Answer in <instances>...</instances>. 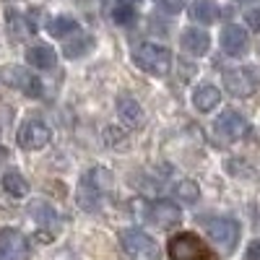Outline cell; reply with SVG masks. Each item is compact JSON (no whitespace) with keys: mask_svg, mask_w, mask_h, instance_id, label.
I'll return each mask as SVG.
<instances>
[{"mask_svg":"<svg viewBox=\"0 0 260 260\" xmlns=\"http://www.w3.org/2000/svg\"><path fill=\"white\" fill-rule=\"evenodd\" d=\"M133 62L138 65L141 71L164 78L169 73V68H172V52L167 47H161V45H151V42H146V45H138L133 50Z\"/></svg>","mask_w":260,"mask_h":260,"instance_id":"cell-1","label":"cell"},{"mask_svg":"<svg viewBox=\"0 0 260 260\" xmlns=\"http://www.w3.org/2000/svg\"><path fill=\"white\" fill-rule=\"evenodd\" d=\"M167 252L172 260H213L208 245L192 232H180L169 240Z\"/></svg>","mask_w":260,"mask_h":260,"instance_id":"cell-2","label":"cell"},{"mask_svg":"<svg viewBox=\"0 0 260 260\" xmlns=\"http://www.w3.org/2000/svg\"><path fill=\"white\" fill-rule=\"evenodd\" d=\"M120 245L130 260H159V245L154 242V237H148L141 229L120 232Z\"/></svg>","mask_w":260,"mask_h":260,"instance_id":"cell-3","label":"cell"},{"mask_svg":"<svg viewBox=\"0 0 260 260\" xmlns=\"http://www.w3.org/2000/svg\"><path fill=\"white\" fill-rule=\"evenodd\" d=\"M0 78H3L6 86L21 91L24 96H34V99L42 96V81L34 73L24 71L21 65H3V68H0Z\"/></svg>","mask_w":260,"mask_h":260,"instance_id":"cell-4","label":"cell"},{"mask_svg":"<svg viewBox=\"0 0 260 260\" xmlns=\"http://www.w3.org/2000/svg\"><path fill=\"white\" fill-rule=\"evenodd\" d=\"M50 141H52V130L42 120H26L24 125L18 127V146L26 148V151L45 148Z\"/></svg>","mask_w":260,"mask_h":260,"instance_id":"cell-5","label":"cell"},{"mask_svg":"<svg viewBox=\"0 0 260 260\" xmlns=\"http://www.w3.org/2000/svg\"><path fill=\"white\" fill-rule=\"evenodd\" d=\"M213 127H216V136H221L224 141H240L242 136L250 133L247 120L240 112H234V110H224Z\"/></svg>","mask_w":260,"mask_h":260,"instance_id":"cell-6","label":"cell"},{"mask_svg":"<svg viewBox=\"0 0 260 260\" xmlns=\"http://www.w3.org/2000/svg\"><path fill=\"white\" fill-rule=\"evenodd\" d=\"M0 257L3 260H26L29 257V242L18 229H3L0 232Z\"/></svg>","mask_w":260,"mask_h":260,"instance_id":"cell-7","label":"cell"},{"mask_svg":"<svg viewBox=\"0 0 260 260\" xmlns=\"http://www.w3.org/2000/svg\"><path fill=\"white\" fill-rule=\"evenodd\" d=\"M208 234L216 245H221L224 250H234L237 240H240V224L234 219H211L208 224Z\"/></svg>","mask_w":260,"mask_h":260,"instance_id":"cell-8","label":"cell"},{"mask_svg":"<svg viewBox=\"0 0 260 260\" xmlns=\"http://www.w3.org/2000/svg\"><path fill=\"white\" fill-rule=\"evenodd\" d=\"M224 86L229 89V94L234 96H250L257 89V81L252 78L250 68H234L224 73Z\"/></svg>","mask_w":260,"mask_h":260,"instance_id":"cell-9","label":"cell"},{"mask_svg":"<svg viewBox=\"0 0 260 260\" xmlns=\"http://www.w3.org/2000/svg\"><path fill=\"white\" fill-rule=\"evenodd\" d=\"M148 219H151V224H156V226H161V229H169V226L180 224L182 211H180L177 203L156 201V203H151V208H148Z\"/></svg>","mask_w":260,"mask_h":260,"instance_id":"cell-10","label":"cell"},{"mask_svg":"<svg viewBox=\"0 0 260 260\" xmlns=\"http://www.w3.org/2000/svg\"><path fill=\"white\" fill-rule=\"evenodd\" d=\"M247 45H250V39H247V31L242 26H237V24L224 26V31H221V47H224L226 55H232V57L245 55Z\"/></svg>","mask_w":260,"mask_h":260,"instance_id":"cell-11","label":"cell"},{"mask_svg":"<svg viewBox=\"0 0 260 260\" xmlns=\"http://www.w3.org/2000/svg\"><path fill=\"white\" fill-rule=\"evenodd\" d=\"M117 115H120V120L127 127H133V130H141L143 127V120H146L141 104L130 94H120V99H117Z\"/></svg>","mask_w":260,"mask_h":260,"instance_id":"cell-12","label":"cell"},{"mask_svg":"<svg viewBox=\"0 0 260 260\" xmlns=\"http://www.w3.org/2000/svg\"><path fill=\"white\" fill-rule=\"evenodd\" d=\"M180 45L187 55H195V57H201L208 52L211 47V37L203 31V29H185L182 37H180Z\"/></svg>","mask_w":260,"mask_h":260,"instance_id":"cell-13","label":"cell"},{"mask_svg":"<svg viewBox=\"0 0 260 260\" xmlns=\"http://www.w3.org/2000/svg\"><path fill=\"white\" fill-rule=\"evenodd\" d=\"M29 213H31V219L39 224V226H45V229H57L60 226V216H57V211L50 206V203H45V201H34L31 206H29Z\"/></svg>","mask_w":260,"mask_h":260,"instance_id":"cell-14","label":"cell"},{"mask_svg":"<svg viewBox=\"0 0 260 260\" xmlns=\"http://www.w3.org/2000/svg\"><path fill=\"white\" fill-rule=\"evenodd\" d=\"M219 102H221V94H219V89H216V86H211V83L198 86V89H195V94H192V104H195V110H198V112H211V110H216V107H219Z\"/></svg>","mask_w":260,"mask_h":260,"instance_id":"cell-15","label":"cell"},{"mask_svg":"<svg viewBox=\"0 0 260 260\" xmlns=\"http://www.w3.org/2000/svg\"><path fill=\"white\" fill-rule=\"evenodd\" d=\"M6 29H8V37L13 42H24L31 31L29 24H26V16L16 8H8V13H6Z\"/></svg>","mask_w":260,"mask_h":260,"instance_id":"cell-16","label":"cell"},{"mask_svg":"<svg viewBox=\"0 0 260 260\" xmlns=\"http://www.w3.org/2000/svg\"><path fill=\"white\" fill-rule=\"evenodd\" d=\"M76 201L83 211H96L99 208V201H102V190L94 187L89 182V177H83L81 185H78V192H76Z\"/></svg>","mask_w":260,"mask_h":260,"instance_id":"cell-17","label":"cell"},{"mask_svg":"<svg viewBox=\"0 0 260 260\" xmlns=\"http://www.w3.org/2000/svg\"><path fill=\"white\" fill-rule=\"evenodd\" d=\"M26 60H29V65H34L39 71H50V68H55V50L47 45H37L26 52Z\"/></svg>","mask_w":260,"mask_h":260,"instance_id":"cell-18","label":"cell"},{"mask_svg":"<svg viewBox=\"0 0 260 260\" xmlns=\"http://www.w3.org/2000/svg\"><path fill=\"white\" fill-rule=\"evenodd\" d=\"M91 47H94V39L89 34H78V37H68V39H65L62 52H65V57L78 60V57H83L86 52H89Z\"/></svg>","mask_w":260,"mask_h":260,"instance_id":"cell-19","label":"cell"},{"mask_svg":"<svg viewBox=\"0 0 260 260\" xmlns=\"http://www.w3.org/2000/svg\"><path fill=\"white\" fill-rule=\"evenodd\" d=\"M0 182H3V190H6L8 195H13V198H24V195L29 192V182H26V177L21 175V172H16V169H8Z\"/></svg>","mask_w":260,"mask_h":260,"instance_id":"cell-20","label":"cell"},{"mask_svg":"<svg viewBox=\"0 0 260 260\" xmlns=\"http://www.w3.org/2000/svg\"><path fill=\"white\" fill-rule=\"evenodd\" d=\"M190 16L198 21V24H213V21L219 18V8H216V3H211V0H195L190 6Z\"/></svg>","mask_w":260,"mask_h":260,"instance_id":"cell-21","label":"cell"},{"mask_svg":"<svg viewBox=\"0 0 260 260\" xmlns=\"http://www.w3.org/2000/svg\"><path fill=\"white\" fill-rule=\"evenodd\" d=\"M50 34L52 37H57V39H65V37H71V34H76L78 31V21L73 18V16H55L52 21H50Z\"/></svg>","mask_w":260,"mask_h":260,"instance_id":"cell-22","label":"cell"},{"mask_svg":"<svg viewBox=\"0 0 260 260\" xmlns=\"http://www.w3.org/2000/svg\"><path fill=\"white\" fill-rule=\"evenodd\" d=\"M175 195L182 203H195L201 198V187H198V182H192V180H182V182H177Z\"/></svg>","mask_w":260,"mask_h":260,"instance_id":"cell-23","label":"cell"},{"mask_svg":"<svg viewBox=\"0 0 260 260\" xmlns=\"http://www.w3.org/2000/svg\"><path fill=\"white\" fill-rule=\"evenodd\" d=\"M112 172H107V169H102V167H96V169H91L89 172V182L94 185V187H99L102 192L107 190V187H112Z\"/></svg>","mask_w":260,"mask_h":260,"instance_id":"cell-24","label":"cell"},{"mask_svg":"<svg viewBox=\"0 0 260 260\" xmlns=\"http://www.w3.org/2000/svg\"><path fill=\"white\" fill-rule=\"evenodd\" d=\"M112 16H115L117 24H133V21H136V8L127 6V3H122V6H117V8L112 11Z\"/></svg>","mask_w":260,"mask_h":260,"instance_id":"cell-25","label":"cell"},{"mask_svg":"<svg viewBox=\"0 0 260 260\" xmlns=\"http://www.w3.org/2000/svg\"><path fill=\"white\" fill-rule=\"evenodd\" d=\"M104 141L110 143L112 148H125V133H120V130H115V127H107L104 130Z\"/></svg>","mask_w":260,"mask_h":260,"instance_id":"cell-26","label":"cell"},{"mask_svg":"<svg viewBox=\"0 0 260 260\" xmlns=\"http://www.w3.org/2000/svg\"><path fill=\"white\" fill-rule=\"evenodd\" d=\"M159 6H161L164 11H169V13H177V11H182L185 0H159Z\"/></svg>","mask_w":260,"mask_h":260,"instance_id":"cell-27","label":"cell"},{"mask_svg":"<svg viewBox=\"0 0 260 260\" xmlns=\"http://www.w3.org/2000/svg\"><path fill=\"white\" fill-rule=\"evenodd\" d=\"M245 21L250 24V29H252V31H260V11H257V8H255V11H247Z\"/></svg>","mask_w":260,"mask_h":260,"instance_id":"cell-28","label":"cell"},{"mask_svg":"<svg viewBox=\"0 0 260 260\" xmlns=\"http://www.w3.org/2000/svg\"><path fill=\"white\" fill-rule=\"evenodd\" d=\"M245 260H260V240H255V242L247 247V252H245Z\"/></svg>","mask_w":260,"mask_h":260,"instance_id":"cell-29","label":"cell"},{"mask_svg":"<svg viewBox=\"0 0 260 260\" xmlns=\"http://www.w3.org/2000/svg\"><path fill=\"white\" fill-rule=\"evenodd\" d=\"M240 3H255V0H240Z\"/></svg>","mask_w":260,"mask_h":260,"instance_id":"cell-30","label":"cell"},{"mask_svg":"<svg viewBox=\"0 0 260 260\" xmlns=\"http://www.w3.org/2000/svg\"><path fill=\"white\" fill-rule=\"evenodd\" d=\"M3 156H6V151H0V159H3Z\"/></svg>","mask_w":260,"mask_h":260,"instance_id":"cell-31","label":"cell"},{"mask_svg":"<svg viewBox=\"0 0 260 260\" xmlns=\"http://www.w3.org/2000/svg\"><path fill=\"white\" fill-rule=\"evenodd\" d=\"M0 260H3V257H0Z\"/></svg>","mask_w":260,"mask_h":260,"instance_id":"cell-32","label":"cell"}]
</instances>
